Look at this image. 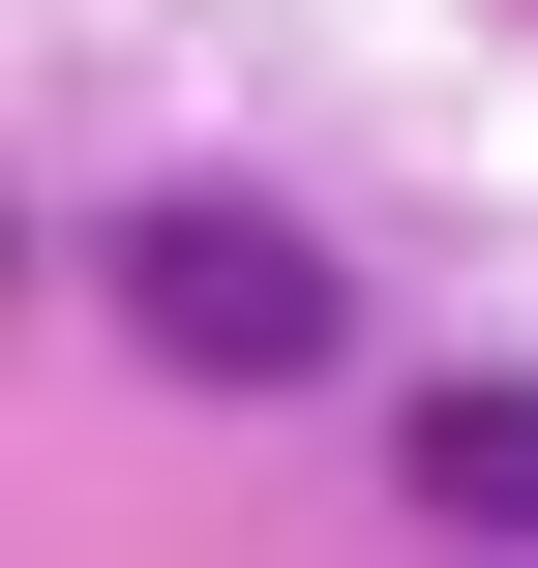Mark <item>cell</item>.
Returning <instances> with one entry per match:
<instances>
[{"label": "cell", "instance_id": "obj_1", "mask_svg": "<svg viewBox=\"0 0 538 568\" xmlns=\"http://www.w3.org/2000/svg\"><path fill=\"white\" fill-rule=\"evenodd\" d=\"M120 329H150L180 389H329V359H359V270H329L300 210L180 180V210H120Z\"/></svg>", "mask_w": 538, "mask_h": 568}, {"label": "cell", "instance_id": "obj_2", "mask_svg": "<svg viewBox=\"0 0 538 568\" xmlns=\"http://www.w3.org/2000/svg\"><path fill=\"white\" fill-rule=\"evenodd\" d=\"M419 509L538 568V389H419Z\"/></svg>", "mask_w": 538, "mask_h": 568}]
</instances>
